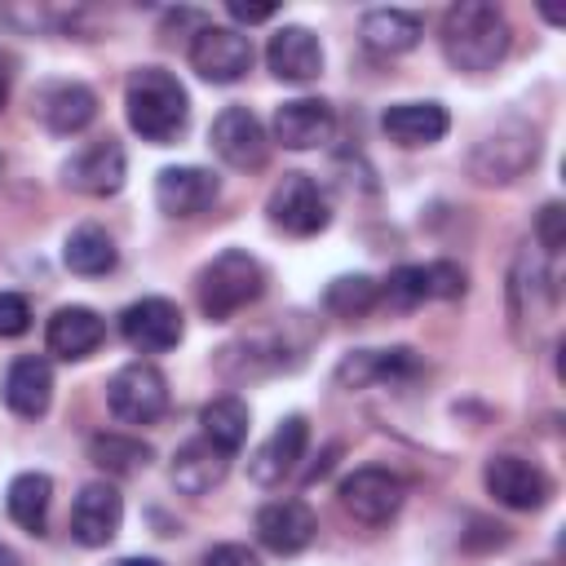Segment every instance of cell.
I'll return each mask as SVG.
<instances>
[{
	"label": "cell",
	"instance_id": "obj_29",
	"mask_svg": "<svg viewBox=\"0 0 566 566\" xmlns=\"http://www.w3.org/2000/svg\"><path fill=\"white\" fill-rule=\"evenodd\" d=\"M150 447L142 438H128V433H93L88 438V460L111 473V478H128V473H142L150 464Z\"/></svg>",
	"mask_w": 566,
	"mask_h": 566
},
{
	"label": "cell",
	"instance_id": "obj_7",
	"mask_svg": "<svg viewBox=\"0 0 566 566\" xmlns=\"http://www.w3.org/2000/svg\"><path fill=\"white\" fill-rule=\"evenodd\" d=\"M106 402L124 424H155L168 411V380L155 363H128L111 376Z\"/></svg>",
	"mask_w": 566,
	"mask_h": 566
},
{
	"label": "cell",
	"instance_id": "obj_15",
	"mask_svg": "<svg viewBox=\"0 0 566 566\" xmlns=\"http://www.w3.org/2000/svg\"><path fill=\"white\" fill-rule=\"evenodd\" d=\"M119 522H124V495L111 482H84L71 504V535L84 548H102L119 535Z\"/></svg>",
	"mask_w": 566,
	"mask_h": 566
},
{
	"label": "cell",
	"instance_id": "obj_30",
	"mask_svg": "<svg viewBox=\"0 0 566 566\" xmlns=\"http://www.w3.org/2000/svg\"><path fill=\"white\" fill-rule=\"evenodd\" d=\"M380 301V283L371 274H340L327 283L323 292V305L336 314V318H363L371 305Z\"/></svg>",
	"mask_w": 566,
	"mask_h": 566
},
{
	"label": "cell",
	"instance_id": "obj_10",
	"mask_svg": "<svg viewBox=\"0 0 566 566\" xmlns=\"http://www.w3.org/2000/svg\"><path fill=\"white\" fill-rule=\"evenodd\" d=\"M482 482H486V491H491L504 509H517V513L544 509L548 495H553L548 473H544L535 460H526V455H495V460H486Z\"/></svg>",
	"mask_w": 566,
	"mask_h": 566
},
{
	"label": "cell",
	"instance_id": "obj_12",
	"mask_svg": "<svg viewBox=\"0 0 566 566\" xmlns=\"http://www.w3.org/2000/svg\"><path fill=\"white\" fill-rule=\"evenodd\" d=\"M119 336L137 354H164L186 336V318L168 296H142L119 314Z\"/></svg>",
	"mask_w": 566,
	"mask_h": 566
},
{
	"label": "cell",
	"instance_id": "obj_22",
	"mask_svg": "<svg viewBox=\"0 0 566 566\" xmlns=\"http://www.w3.org/2000/svg\"><path fill=\"white\" fill-rule=\"evenodd\" d=\"M380 128L398 146H433V142L447 137L451 115L438 102H398V106H389L380 115Z\"/></svg>",
	"mask_w": 566,
	"mask_h": 566
},
{
	"label": "cell",
	"instance_id": "obj_21",
	"mask_svg": "<svg viewBox=\"0 0 566 566\" xmlns=\"http://www.w3.org/2000/svg\"><path fill=\"white\" fill-rule=\"evenodd\" d=\"M102 336H106V323H102V314L88 310V305H62V310L49 318V327H44L49 354H57V358H66V363L88 358V354L102 345Z\"/></svg>",
	"mask_w": 566,
	"mask_h": 566
},
{
	"label": "cell",
	"instance_id": "obj_14",
	"mask_svg": "<svg viewBox=\"0 0 566 566\" xmlns=\"http://www.w3.org/2000/svg\"><path fill=\"white\" fill-rule=\"evenodd\" d=\"M305 442H310L305 416H283V420L274 424V433L252 451L248 478H252L256 486H279L283 478L296 473V464H301V455H305Z\"/></svg>",
	"mask_w": 566,
	"mask_h": 566
},
{
	"label": "cell",
	"instance_id": "obj_34",
	"mask_svg": "<svg viewBox=\"0 0 566 566\" xmlns=\"http://www.w3.org/2000/svg\"><path fill=\"white\" fill-rule=\"evenodd\" d=\"M424 274H429V296H442V301L464 296V270L455 261H433L424 265Z\"/></svg>",
	"mask_w": 566,
	"mask_h": 566
},
{
	"label": "cell",
	"instance_id": "obj_28",
	"mask_svg": "<svg viewBox=\"0 0 566 566\" xmlns=\"http://www.w3.org/2000/svg\"><path fill=\"white\" fill-rule=\"evenodd\" d=\"M199 424H203V438L217 442L221 451H239L248 442V429H252V416H248V402L226 394V398H212L203 411H199Z\"/></svg>",
	"mask_w": 566,
	"mask_h": 566
},
{
	"label": "cell",
	"instance_id": "obj_39",
	"mask_svg": "<svg viewBox=\"0 0 566 566\" xmlns=\"http://www.w3.org/2000/svg\"><path fill=\"white\" fill-rule=\"evenodd\" d=\"M0 566H18V553L9 544H0Z\"/></svg>",
	"mask_w": 566,
	"mask_h": 566
},
{
	"label": "cell",
	"instance_id": "obj_33",
	"mask_svg": "<svg viewBox=\"0 0 566 566\" xmlns=\"http://www.w3.org/2000/svg\"><path fill=\"white\" fill-rule=\"evenodd\" d=\"M535 239L548 256H557L566 248V208L562 203H544L539 208V221H535Z\"/></svg>",
	"mask_w": 566,
	"mask_h": 566
},
{
	"label": "cell",
	"instance_id": "obj_32",
	"mask_svg": "<svg viewBox=\"0 0 566 566\" xmlns=\"http://www.w3.org/2000/svg\"><path fill=\"white\" fill-rule=\"evenodd\" d=\"M336 385L340 389L380 385V349H354V354H345L340 367H336Z\"/></svg>",
	"mask_w": 566,
	"mask_h": 566
},
{
	"label": "cell",
	"instance_id": "obj_13",
	"mask_svg": "<svg viewBox=\"0 0 566 566\" xmlns=\"http://www.w3.org/2000/svg\"><path fill=\"white\" fill-rule=\"evenodd\" d=\"M128 177V155L115 137H102V142H88L84 150H75L66 164H62V181L80 195H93V199H106L124 186Z\"/></svg>",
	"mask_w": 566,
	"mask_h": 566
},
{
	"label": "cell",
	"instance_id": "obj_20",
	"mask_svg": "<svg viewBox=\"0 0 566 566\" xmlns=\"http://www.w3.org/2000/svg\"><path fill=\"white\" fill-rule=\"evenodd\" d=\"M336 133V115L323 97H292L274 111V142L287 150H314Z\"/></svg>",
	"mask_w": 566,
	"mask_h": 566
},
{
	"label": "cell",
	"instance_id": "obj_8",
	"mask_svg": "<svg viewBox=\"0 0 566 566\" xmlns=\"http://www.w3.org/2000/svg\"><path fill=\"white\" fill-rule=\"evenodd\" d=\"M190 66L208 84H234L252 71V40L234 27H212L203 22L190 40Z\"/></svg>",
	"mask_w": 566,
	"mask_h": 566
},
{
	"label": "cell",
	"instance_id": "obj_36",
	"mask_svg": "<svg viewBox=\"0 0 566 566\" xmlns=\"http://www.w3.org/2000/svg\"><path fill=\"white\" fill-rule=\"evenodd\" d=\"M203 566H261V562L248 544H217V548H208Z\"/></svg>",
	"mask_w": 566,
	"mask_h": 566
},
{
	"label": "cell",
	"instance_id": "obj_38",
	"mask_svg": "<svg viewBox=\"0 0 566 566\" xmlns=\"http://www.w3.org/2000/svg\"><path fill=\"white\" fill-rule=\"evenodd\" d=\"M111 566H159L155 557H119V562H111Z\"/></svg>",
	"mask_w": 566,
	"mask_h": 566
},
{
	"label": "cell",
	"instance_id": "obj_1",
	"mask_svg": "<svg viewBox=\"0 0 566 566\" xmlns=\"http://www.w3.org/2000/svg\"><path fill=\"white\" fill-rule=\"evenodd\" d=\"M124 111H128V128L150 146L177 142L190 124V97H186L181 80L164 66H137L128 75Z\"/></svg>",
	"mask_w": 566,
	"mask_h": 566
},
{
	"label": "cell",
	"instance_id": "obj_6",
	"mask_svg": "<svg viewBox=\"0 0 566 566\" xmlns=\"http://www.w3.org/2000/svg\"><path fill=\"white\" fill-rule=\"evenodd\" d=\"M265 212L292 239H310V234L327 230V221H332L327 199H323V190H318V181L310 172H283L274 181V190H270Z\"/></svg>",
	"mask_w": 566,
	"mask_h": 566
},
{
	"label": "cell",
	"instance_id": "obj_23",
	"mask_svg": "<svg viewBox=\"0 0 566 566\" xmlns=\"http://www.w3.org/2000/svg\"><path fill=\"white\" fill-rule=\"evenodd\" d=\"M172 486L181 491V495H203V491H212L226 473H230V451H221L217 442H208V438H190L177 455H172Z\"/></svg>",
	"mask_w": 566,
	"mask_h": 566
},
{
	"label": "cell",
	"instance_id": "obj_4",
	"mask_svg": "<svg viewBox=\"0 0 566 566\" xmlns=\"http://www.w3.org/2000/svg\"><path fill=\"white\" fill-rule=\"evenodd\" d=\"M539 159V133L535 124L526 119H504L495 124L469 155V172L482 181V186H504V181H517L531 164Z\"/></svg>",
	"mask_w": 566,
	"mask_h": 566
},
{
	"label": "cell",
	"instance_id": "obj_18",
	"mask_svg": "<svg viewBox=\"0 0 566 566\" xmlns=\"http://www.w3.org/2000/svg\"><path fill=\"white\" fill-rule=\"evenodd\" d=\"M318 531V517L310 513L305 500H270L261 513H256V539L279 553V557H292L301 553Z\"/></svg>",
	"mask_w": 566,
	"mask_h": 566
},
{
	"label": "cell",
	"instance_id": "obj_3",
	"mask_svg": "<svg viewBox=\"0 0 566 566\" xmlns=\"http://www.w3.org/2000/svg\"><path fill=\"white\" fill-rule=\"evenodd\" d=\"M195 292H199L203 318L226 323V318H234L239 310H248V305L265 292V270H261V261L248 256L243 248H226V252H217V256L199 270Z\"/></svg>",
	"mask_w": 566,
	"mask_h": 566
},
{
	"label": "cell",
	"instance_id": "obj_31",
	"mask_svg": "<svg viewBox=\"0 0 566 566\" xmlns=\"http://www.w3.org/2000/svg\"><path fill=\"white\" fill-rule=\"evenodd\" d=\"M380 296H385V305H394V310H416V305L429 296V274H424V265H398V270L385 279Z\"/></svg>",
	"mask_w": 566,
	"mask_h": 566
},
{
	"label": "cell",
	"instance_id": "obj_16",
	"mask_svg": "<svg viewBox=\"0 0 566 566\" xmlns=\"http://www.w3.org/2000/svg\"><path fill=\"white\" fill-rule=\"evenodd\" d=\"M221 195V181L199 164H177L155 177V203L168 217H199Z\"/></svg>",
	"mask_w": 566,
	"mask_h": 566
},
{
	"label": "cell",
	"instance_id": "obj_26",
	"mask_svg": "<svg viewBox=\"0 0 566 566\" xmlns=\"http://www.w3.org/2000/svg\"><path fill=\"white\" fill-rule=\"evenodd\" d=\"M62 261H66L71 274L97 279V274H111V270H115L119 252H115V239H111L102 226L84 221V226H75V230L66 234V243H62Z\"/></svg>",
	"mask_w": 566,
	"mask_h": 566
},
{
	"label": "cell",
	"instance_id": "obj_37",
	"mask_svg": "<svg viewBox=\"0 0 566 566\" xmlns=\"http://www.w3.org/2000/svg\"><path fill=\"white\" fill-rule=\"evenodd\" d=\"M226 9H230V18H234V22H248V27H252V22H270V18H274V4H243V0H230Z\"/></svg>",
	"mask_w": 566,
	"mask_h": 566
},
{
	"label": "cell",
	"instance_id": "obj_25",
	"mask_svg": "<svg viewBox=\"0 0 566 566\" xmlns=\"http://www.w3.org/2000/svg\"><path fill=\"white\" fill-rule=\"evenodd\" d=\"M358 35H363V44H367L371 53L394 57V53L416 49L420 35H424V27H420V18L407 13V9H367L363 22H358Z\"/></svg>",
	"mask_w": 566,
	"mask_h": 566
},
{
	"label": "cell",
	"instance_id": "obj_40",
	"mask_svg": "<svg viewBox=\"0 0 566 566\" xmlns=\"http://www.w3.org/2000/svg\"><path fill=\"white\" fill-rule=\"evenodd\" d=\"M4 102H9V75L0 71V106H4Z\"/></svg>",
	"mask_w": 566,
	"mask_h": 566
},
{
	"label": "cell",
	"instance_id": "obj_2",
	"mask_svg": "<svg viewBox=\"0 0 566 566\" xmlns=\"http://www.w3.org/2000/svg\"><path fill=\"white\" fill-rule=\"evenodd\" d=\"M442 57L455 71H491L513 40V27L500 4L491 0H460L442 18Z\"/></svg>",
	"mask_w": 566,
	"mask_h": 566
},
{
	"label": "cell",
	"instance_id": "obj_19",
	"mask_svg": "<svg viewBox=\"0 0 566 566\" xmlns=\"http://www.w3.org/2000/svg\"><path fill=\"white\" fill-rule=\"evenodd\" d=\"M35 115H40V124H44L49 133L71 137V133H80V128L93 124V115H97V97H93L88 84L53 80V84H44V88L35 93Z\"/></svg>",
	"mask_w": 566,
	"mask_h": 566
},
{
	"label": "cell",
	"instance_id": "obj_5",
	"mask_svg": "<svg viewBox=\"0 0 566 566\" xmlns=\"http://www.w3.org/2000/svg\"><path fill=\"white\" fill-rule=\"evenodd\" d=\"M509 310H513V332L522 345H535L539 332L548 327L553 310H557V283L544 270V256H535L531 248L517 252L513 274H509Z\"/></svg>",
	"mask_w": 566,
	"mask_h": 566
},
{
	"label": "cell",
	"instance_id": "obj_24",
	"mask_svg": "<svg viewBox=\"0 0 566 566\" xmlns=\"http://www.w3.org/2000/svg\"><path fill=\"white\" fill-rule=\"evenodd\" d=\"M4 402H9V411L27 416V420L44 416L49 402H53V367L44 358H35V354L18 358L9 367V376H4Z\"/></svg>",
	"mask_w": 566,
	"mask_h": 566
},
{
	"label": "cell",
	"instance_id": "obj_35",
	"mask_svg": "<svg viewBox=\"0 0 566 566\" xmlns=\"http://www.w3.org/2000/svg\"><path fill=\"white\" fill-rule=\"evenodd\" d=\"M31 327V305L18 292H0V340H13Z\"/></svg>",
	"mask_w": 566,
	"mask_h": 566
},
{
	"label": "cell",
	"instance_id": "obj_27",
	"mask_svg": "<svg viewBox=\"0 0 566 566\" xmlns=\"http://www.w3.org/2000/svg\"><path fill=\"white\" fill-rule=\"evenodd\" d=\"M49 504H53V482H49V473H35V469L31 473H18L9 482V491H4V509H9V517L27 535H44Z\"/></svg>",
	"mask_w": 566,
	"mask_h": 566
},
{
	"label": "cell",
	"instance_id": "obj_17",
	"mask_svg": "<svg viewBox=\"0 0 566 566\" xmlns=\"http://www.w3.org/2000/svg\"><path fill=\"white\" fill-rule=\"evenodd\" d=\"M265 66L287 84H310L323 71V44L310 27H279L265 44Z\"/></svg>",
	"mask_w": 566,
	"mask_h": 566
},
{
	"label": "cell",
	"instance_id": "obj_9",
	"mask_svg": "<svg viewBox=\"0 0 566 566\" xmlns=\"http://www.w3.org/2000/svg\"><path fill=\"white\" fill-rule=\"evenodd\" d=\"M402 500H407V482L389 469H376V464L354 469L340 482V509L363 526H385L402 509Z\"/></svg>",
	"mask_w": 566,
	"mask_h": 566
},
{
	"label": "cell",
	"instance_id": "obj_11",
	"mask_svg": "<svg viewBox=\"0 0 566 566\" xmlns=\"http://www.w3.org/2000/svg\"><path fill=\"white\" fill-rule=\"evenodd\" d=\"M212 150L239 168V172H256L265 159H270V137H265V124L248 111V106H226L217 119H212V133H208Z\"/></svg>",
	"mask_w": 566,
	"mask_h": 566
}]
</instances>
